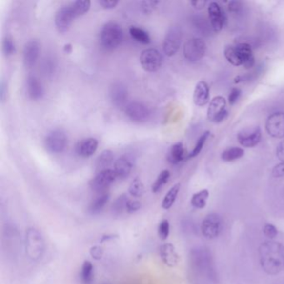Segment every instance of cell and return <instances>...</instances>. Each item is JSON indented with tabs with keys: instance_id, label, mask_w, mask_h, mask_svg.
I'll return each mask as SVG.
<instances>
[{
	"instance_id": "cell-11",
	"label": "cell",
	"mask_w": 284,
	"mask_h": 284,
	"mask_svg": "<svg viewBox=\"0 0 284 284\" xmlns=\"http://www.w3.org/2000/svg\"><path fill=\"white\" fill-rule=\"evenodd\" d=\"M125 114L128 119L134 122H143L150 118L151 111L148 106L142 102L134 101L126 106Z\"/></svg>"
},
{
	"instance_id": "cell-47",
	"label": "cell",
	"mask_w": 284,
	"mask_h": 284,
	"mask_svg": "<svg viewBox=\"0 0 284 284\" xmlns=\"http://www.w3.org/2000/svg\"><path fill=\"white\" fill-rule=\"evenodd\" d=\"M100 6H102V9H113L119 4V1L116 0H100L99 1Z\"/></svg>"
},
{
	"instance_id": "cell-6",
	"label": "cell",
	"mask_w": 284,
	"mask_h": 284,
	"mask_svg": "<svg viewBox=\"0 0 284 284\" xmlns=\"http://www.w3.org/2000/svg\"><path fill=\"white\" fill-rule=\"evenodd\" d=\"M140 61L145 71L154 73L162 67L163 57L156 48H147L140 54Z\"/></svg>"
},
{
	"instance_id": "cell-3",
	"label": "cell",
	"mask_w": 284,
	"mask_h": 284,
	"mask_svg": "<svg viewBox=\"0 0 284 284\" xmlns=\"http://www.w3.org/2000/svg\"><path fill=\"white\" fill-rule=\"evenodd\" d=\"M24 247L29 259L33 261L42 259L45 250V242L42 233L36 227H30L26 230Z\"/></svg>"
},
{
	"instance_id": "cell-49",
	"label": "cell",
	"mask_w": 284,
	"mask_h": 284,
	"mask_svg": "<svg viewBox=\"0 0 284 284\" xmlns=\"http://www.w3.org/2000/svg\"><path fill=\"white\" fill-rule=\"evenodd\" d=\"M227 7H228L229 11L233 12V13H239V12L241 11L242 8H243L242 3L239 1H230L228 3Z\"/></svg>"
},
{
	"instance_id": "cell-22",
	"label": "cell",
	"mask_w": 284,
	"mask_h": 284,
	"mask_svg": "<svg viewBox=\"0 0 284 284\" xmlns=\"http://www.w3.org/2000/svg\"><path fill=\"white\" fill-rule=\"evenodd\" d=\"M209 86L205 81H200L197 83L193 92V102L199 107H203L209 102Z\"/></svg>"
},
{
	"instance_id": "cell-41",
	"label": "cell",
	"mask_w": 284,
	"mask_h": 284,
	"mask_svg": "<svg viewBox=\"0 0 284 284\" xmlns=\"http://www.w3.org/2000/svg\"><path fill=\"white\" fill-rule=\"evenodd\" d=\"M159 1H141L140 2V9L144 15H150L157 9Z\"/></svg>"
},
{
	"instance_id": "cell-40",
	"label": "cell",
	"mask_w": 284,
	"mask_h": 284,
	"mask_svg": "<svg viewBox=\"0 0 284 284\" xmlns=\"http://www.w3.org/2000/svg\"><path fill=\"white\" fill-rule=\"evenodd\" d=\"M170 233V224L169 222L167 219H163L159 225L158 228V234H159V239L162 240H166L169 236Z\"/></svg>"
},
{
	"instance_id": "cell-33",
	"label": "cell",
	"mask_w": 284,
	"mask_h": 284,
	"mask_svg": "<svg viewBox=\"0 0 284 284\" xmlns=\"http://www.w3.org/2000/svg\"><path fill=\"white\" fill-rule=\"evenodd\" d=\"M70 6L74 11L75 17L78 18L85 15L89 11L91 7V2L88 0H83V1L78 0V1L73 2Z\"/></svg>"
},
{
	"instance_id": "cell-10",
	"label": "cell",
	"mask_w": 284,
	"mask_h": 284,
	"mask_svg": "<svg viewBox=\"0 0 284 284\" xmlns=\"http://www.w3.org/2000/svg\"><path fill=\"white\" fill-rule=\"evenodd\" d=\"M227 102L223 96L214 97L207 108V119L213 122H220L227 118Z\"/></svg>"
},
{
	"instance_id": "cell-35",
	"label": "cell",
	"mask_w": 284,
	"mask_h": 284,
	"mask_svg": "<svg viewBox=\"0 0 284 284\" xmlns=\"http://www.w3.org/2000/svg\"><path fill=\"white\" fill-rule=\"evenodd\" d=\"M81 279L83 284H91L94 280V266L91 262L85 261L82 266Z\"/></svg>"
},
{
	"instance_id": "cell-14",
	"label": "cell",
	"mask_w": 284,
	"mask_h": 284,
	"mask_svg": "<svg viewBox=\"0 0 284 284\" xmlns=\"http://www.w3.org/2000/svg\"><path fill=\"white\" fill-rule=\"evenodd\" d=\"M108 93L113 105L117 108H125L128 102V90L127 86L123 82H113Z\"/></svg>"
},
{
	"instance_id": "cell-9",
	"label": "cell",
	"mask_w": 284,
	"mask_h": 284,
	"mask_svg": "<svg viewBox=\"0 0 284 284\" xmlns=\"http://www.w3.org/2000/svg\"><path fill=\"white\" fill-rule=\"evenodd\" d=\"M223 223L221 217L217 213H210L203 221L201 231L203 235L207 239H213L219 237L221 233Z\"/></svg>"
},
{
	"instance_id": "cell-42",
	"label": "cell",
	"mask_w": 284,
	"mask_h": 284,
	"mask_svg": "<svg viewBox=\"0 0 284 284\" xmlns=\"http://www.w3.org/2000/svg\"><path fill=\"white\" fill-rule=\"evenodd\" d=\"M42 68H43V74L47 75V76L53 75L54 74V72H55V69H56L55 60L53 58H46L44 61H43Z\"/></svg>"
},
{
	"instance_id": "cell-1",
	"label": "cell",
	"mask_w": 284,
	"mask_h": 284,
	"mask_svg": "<svg viewBox=\"0 0 284 284\" xmlns=\"http://www.w3.org/2000/svg\"><path fill=\"white\" fill-rule=\"evenodd\" d=\"M259 259L263 269L270 275L284 270V246L278 242L267 241L259 247Z\"/></svg>"
},
{
	"instance_id": "cell-31",
	"label": "cell",
	"mask_w": 284,
	"mask_h": 284,
	"mask_svg": "<svg viewBox=\"0 0 284 284\" xmlns=\"http://www.w3.org/2000/svg\"><path fill=\"white\" fill-rule=\"evenodd\" d=\"M208 197H209V193L207 189L199 191L198 193L193 194L192 199H191V204L195 208L203 209L207 204Z\"/></svg>"
},
{
	"instance_id": "cell-21",
	"label": "cell",
	"mask_w": 284,
	"mask_h": 284,
	"mask_svg": "<svg viewBox=\"0 0 284 284\" xmlns=\"http://www.w3.org/2000/svg\"><path fill=\"white\" fill-rule=\"evenodd\" d=\"M99 147V142L96 139L88 138L78 142L75 147V152L81 158H89L95 154Z\"/></svg>"
},
{
	"instance_id": "cell-26",
	"label": "cell",
	"mask_w": 284,
	"mask_h": 284,
	"mask_svg": "<svg viewBox=\"0 0 284 284\" xmlns=\"http://www.w3.org/2000/svg\"><path fill=\"white\" fill-rule=\"evenodd\" d=\"M114 153L109 149L102 151V153L98 156L95 162V167L98 173L101 171L108 169V167L114 162Z\"/></svg>"
},
{
	"instance_id": "cell-23",
	"label": "cell",
	"mask_w": 284,
	"mask_h": 284,
	"mask_svg": "<svg viewBox=\"0 0 284 284\" xmlns=\"http://www.w3.org/2000/svg\"><path fill=\"white\" fill-rule=\"evenodd\" d=\"M241 58L242 66L246 69H250L255 64V58L253 55V49L250 44L247 43H240L235 46Z\"/></svg>"
},
{
	"instance_id": "cell-20",
	"label": "cell",
	"mask_w": 284,
	"mask_h": 284,
	"mask_svg": "<svg viewBox=\"0 0 284 284\" xmlns=\"http://www.w3.org/2000/svg\"><path fill=\"white\" fill-rule=\"evenodd\" d=\"M27 94L29 99L34 101H38L43 99L44 88L37 76L31 74L27 78Z\"/></svg>"
},
{
	"instance_id": "cell-50",
	"label": "cell",
	"mask_w": 284,
	"mask_h": 284,
	"mask_svg": "<svg viewBox=\"0 0 284 284\" xmlns=\"http://www.w3.org/2000/svg\"><path fill=\"white\" fill-rule=\"evenodd\" d=\"M276 155L281 162H284V140L279 142L278 145L276 149Z\"/></svg>"
},
{
	"instance_id": "cell-5",
	"label": "cell",
	"mask_w": 284,
	"mask_h": 284,
	"mask_svg": "<svg viewBox=\"0 0 284 284\" xmlns=\"http://www.w3.org/2000/svg\"><path fill=\"white\" fill-rule=\"evenodd\" d=\"M183 40V30L179 26L170 27L165 35L162 49L168 57H172L179 51Z\"/></svg>"
},
{
	"instance_id": "cell-38",
	"label": "cell",
	"mask_w": 284,
	"mask_h": 284,
	"mask_svg": "<svg viewBox=\"0 0 284 284\" xmlns=\"http://www.w3.org/2000/svg\"><path fill=\"white\" fill-rule=\"evenodd\" d=\"M128 192L132 196L135 197V198H140L143 195L144 186H143V183L140 178H135L132 181L129 185V188H128Z\"/></svg>"
},
{
	"instance_id": "cell-16",
	"label": "cell",
	"mask_w": 284,
	"mask_h": 284,
	"mask_svg": "<svg viewBox=\"0 0 284 284\" xmlns=\"http://www.w3.org/2000/svg\"><path fill=\"white\" fill-rule=\"evenodd\" d=\"M238 141L245 148H253L261 141L262 131L259 127L247 128L240 131L238 134Z\"/></svg>"
},
{
	"instance_id": "cell-17",
	"label": "cell",
	"mask_w": 284,
	"mask_h": 284,
	"mask_svg": "<svg viewBox=\"0 0 284 284\" xmlns=\"http://www.w3.org/2000/svg\"><path fill=\"white\" fill-rule=\"evenodd\" d=\"M40 43L35 40H29L23 48V63L27 68H32L37 63L40 54Z\"/></svg>"
},
{
	"instance_id": "cell-45",
	"label": "cell",
	"mask_w": 284,
	"mask_h": 284,
	"mask_svg": "<svg viewBox=\"0 0 284 284\" xmlns=\"http://www.w3.org/2000/svg\"><path fill=\"white\" fill-rule=\"evenodd\" d=\"M89 253H90V255L93 259H95V260H100L103 256L104 251H103V248L100 246H94L90 248Z\"/></svg>"
},
{
	"instance_id": "cell-7",
	"label": "cell",
	"mask_w": 284,
	"mask_h": 284,
	"mask_svg": "<svg viewBox=\"0 0 284 284\" xmlns=\"http://www.w3.org/2000/svg\"><path fill=\"white\" fill-rule=\"evenodd\" d=\"M207 45L200 38H192L183 46V55L190 62H198L204 57Z\"/></svg>"
},
{
	"instance_id": "cell-34",
	"label": "cell",
	"mask_w": 284,
	"mask_h": 284,
	"mask_svg": "<svg viewBox=\"0 0 284 284\" xmlns=\"http://www.w3.org/2000/svg\"><path fill=\"white\" fill-rule=\"evenodd\" d=\"M224 56L226 60L233 66H241V58L235 46H227L224 49Z\"/></svg>"
},
{
	"instance_id": "cell-19",
	"label": "cell",
	"mask_w": 284,
	"mask_h": 284,
	"mask_svg": "<svg viewBox=\"0 0 284 284\" xmlns=\"http://www.w3.org/2000/svg\"><path fill=\"white\" fill-rule=\"evenodd\" d=\"M160 258L165 265L169 267H176L179 262V256L175 247L172 243H163L159 247Z\"/></svg>"
},
{
	"instance_id": "cell-12",
	"label": "cell",
	"mask_w": 284,
	"mask_h": 284,
	"mask_svg": "<svg viewBox=\"0 0 284 284\" xmlns=\"http://www.w3.org/2000/svg\"><path fill=\"white\" fill-rule=\"evenodd\" d=\"M117 176L114 169H106L101 171L96 174V176L91 179L89 186L92 190L97 193H102L108 189L112 183L116 180Z\"/></svg>"
},
{
	"instance_id": "cell-2",
	"label": "cell",
	"mask_w": 284,
	"mask_h": 284,
	"mask_svg": "<svg viewBox=\"0 0 284 284\" xmlns=\"http://www.w3.org/2000/svg\"><path fill=\"white\" fill-rule=\"evenodd\" d=\"M191 264L199 273L205 275L207 279L217 283L218 276L214 266L213 256L210 251L206 247H196L190 252Z\"/></svg>"
},
{
	"instance_id": "cell-48",
	"label": "cell",
	"mask_w": 284,
	"mask_h": 284,
	"mask_svg": "<svg viewBox=\"0 0 284 284\" xmlns=\"http://www.w3.org/2000/svg\"><path fill=\"white\" fill-rule=\"evenodd\" d=\"M273 176L275 178H281L284 177V162H281L279 164L276 165L273 168Z\"/></svg>"
},
{
	"instance_id": "cell-30",
	"label": "cell",
	"mask_w": 284,
	"mask_h": 284,
	"mask_svg": "<svg viewBox=\"0 0 284 284\" xmlns=\"http://www.w3.org/2000/svg\"><path fill=\"white\" fill-rule=\"evenodd\" d=\"M180 187H181V184L178 183L169 189L168 193H166L162 203V207L163 209L168 210L174 205L180 190Z\"/></svg>"
},
{
	"instance_id": "cell-32",
	"label": "cell",
	"mask_w": 284,
	"mask_h": 284,
	"mask_svg": "<svg viewBox=\"0 0 284 284\" xmlns=\"http://www.w3.org/2000/svg\"><path fill=\"white\" fill-rule=\"evenodd\" d=\"M243 155H244V150L243 148L233 147V148H227L223 151L221 154V159L225 162H233V161L241 159Z\"/></svg>"
},
{
	"instance_id": "cell-18",
	"label": "cell",
	"mask_w": 284,
	"mask_h": 284,
	"mask_svg": "<svg viewBox=\"0 0 284 284\" xmlns=\"http://www.w3.org/2000/svg\"><path fill=\"white\" fill-rule=\"evenodd\" d=\"M211 26L215 32L221 31L225 23V15L221 7L216 2H211L207 8Z\"/></svg>"
},
{
	"instance_id": "cell-39",
	"label": "cell",
	"mask_w": 284,
	"mask_h": 284,
	"mask_svg": "<svg viewBox=\"0 0 284 284\" xmlns=\"http://www.w3.org/2000/svg\"><path fill=\"white\" fill-rule=\"evenodd\" d=\"M2 50L6 57L11 56L16 53V45L13 38L10 36H6L5 38H3V42H2Z\"/></svg>"
},
{
	"instance_id": "cell-13",
	"label": "cell",
	"mask_w": 284,
	"mask_h": 284,
	"mask_svg": "<svg viewBox=\"0 0 284 284\" xmlns=\"http://www.w3.org/2000/svg\"><path fill=\"white\" fill-rule=\"evenodd\" d=\"M265 128L270 136L275 139L284 138V113L276 112L268 116Z\"/></svg>"
},
{
	"instance_id": "cell-36",
	"label": "cell",
	"mask_w": 284,
	"mask_h": 284,
	"mask_svg": "<svg viewBox=\"0 0 284 284\" xmlns=\"http://www.w3.org/2000/svg\"><path fill=\"white\" fill-rule=\"evenodd\" d=\"M170 178V172L168 170H162L157 178L155 182L152 185V192L158 193L162 189V187L168 182Z\"/></svg>"
},
{
	"instance_id": "cell-4",
	"label": "cell",
	"mask_w": 284,
	"mask_h": 284,
	"mask_svg": "<svg viewBox=\"0 0 284 284\" xmlns=\"http://www.w3.org/2000/svg\"><path fill=\"white\" fill-rule=\"evenodd\" d=\"M123 31L119 23L108 22L102 26L100 34V43L106 51H113L122 43Z\"/></svg>"
},
{
	"instance_id": "cell-52",
	"label": "cell",
	"mask_w": 284,
	"mask_h": 284,
	"mask_svg": "<svg viewBox=\"0 0 284 284\" xmlns=\"http://www.w3.org/2000/svg\"><path fill=\"white\" fill-rule=\"evenodd\" d=\"M6 96H7V84L4 81H2L0 83V99L1 102L5 101Z\"/></svg>"
},
{
	"instance_id": "cell-15",
	"label": "cell",
	"mask_w": 284,
	"mask_h": 284,
	"mask_svg": "<svg viewBox=\"0 0 284 284\" xmlns=\"http://www.w3.org/2000/svg\"><path fill=\"white\" fill-rule=\"evenodd\" d=\"M76 19L74 15V11L72 9L71 6H63L60 8L54 17V23L57 28L58 31L60 33H66L68 31L73 21Z\"/></svg>"
},
{
	"instance_id": "cell-8",
	"label": "cell",
	"mask_w": 284,
	"mask_h": 284,
	"mask_svg": "<svg viewBox=\"0 0 284 284\" xmlns=\"http://www.w3.org/2000/svg\"><path fill=\"white\" fill-rule=\"evenodd\" d=\"M68 139L65 133L61 129L50 132L45 139L46 149L51 154H61L65 150Z\"/></svg>"
},
{
	"instance_id": "cell-25",
	"label": "cell",
	"mask_w": 284,
	"mask_h": 284,
	"mask_svg": "<svg viewBox=\"0 0 284 284\" xmlns=\"http://www.w3.org/2000/svg\"><path fill=\"white\" fill-rule=\"evenodd\" d=\"M188 153L185 149L184 146L182 142H176L175 144L171 147L168 151V162L172 164H179L180 162L188 159Z\"/></svg>"
},
{
	"instance_id": "cell-46",
	"label": "cell",
	"mask_w": 284,
	"mask_h": 284,
	"mask_svg": "<svg viewBox=\"0 0 284 284\" xmlns=\"http://www.w3.org/2000/svg\"><path fill=\"white\" fill-rule=\"evenodd\" d=\"M141 208V203L138 200H131L129 199L127 205V212L128 213H136Z\"/></svg>"
},
{
	"instance_id": "cell-43",
	"label": "cell",
	"mask_w": 284,
	"mask_h": 284,
	"mask_svg": "<svg viewBox=\"0 0 284 284\" xmlns=\"http://www.w3.org/2000/svg\"><path fill=\"white\" fill-rule=\"evenodd\" d=\"M241 89L239 88H233L231 89L230 94L228 95V102L230 105H233L236 103L241 96Z\"/></svg>"
},
{
	"instance_id": "cell-53",
	"label": "cell",
	"mask_w": 284,
	"mask_h": 284,
	"mask_svg": "<svg viewBox=\"0 0 284 284\" xmlns=\"http://www.w3.org/2000/svg\"><path fill=\"white\" fill-rule=\"evenodd\" d=\"M63 51L66 54H71L72 51H73V47H72L71 43H67V44H65L64 47H63Z\"/></svg>"
},
{
	"instance_id": "cell-28",
	"label": "cell",
	"mask_w": 284,
	"mask_h": 284,
	"mask_svg": "<svg viewBox=\"0 0 284 284\" xmlns=\"http://www.w3.org/2000/svg\"><path fill=\"white\" fill-rule=\"evenodd\" d=\"M128 201H129V199L125 193H122L120 196L118 197L111 207V212L113 213V215L120 216L127 211Z\"/></svg>"
},
{
	"instance_id": "cell-44",
	"label": "cell",
	"mask_w": 284,
	"mask_h": 284,
	"mask_svg": "<svg viewBox=\"0 0 284 284\" xmlns=\"http://www.w3.org/2000/svg\"><path fill=\"white\" fill-rule=\"evenodd\" d=\"M264 233L265 236L269 238V239H274L278 235V229L274 225L271 223H267L264 227Z\"/></svg>"
},
{
	"instance_id": "cell-37",
	"label": "cell",
	"mask_w": 284,
	"mask_h": 284,
	"mask_svg": "<svg viewBox=\"0 0 284 284\" xmlns=\"http://www.w3.org/2000/svg\"><path fill=\"white\" fill-rule=\"evenodd\" d=\"M210 135V132L209 131H206L203 134L199 137V140L197 141L196 144L194 146L193 150L191 151L190 153L188 154V159H193L195 157L198 156L201 151H202L203 146H204L205 142L207 141V138Z\"/></svg>"
},
{
	"instance_id": "cell-24",
	"label": "cell",
	"mask_w": 284,
	"mask_h": 284,
	"mask_svg": "<svg viewBox=\"0 0 284 284\" xmlns=\"http://www.w3.org/2000/svg\"><path fill=\"white\" fill-rule=\"evenodd\" d=\"M132 168L133 161L129 157H120L114 162V170L116 174L117 178L119 179H127L130 175Z\"/></svg>"
},
{
	"instance_id": "cell-29",
	"label": "cell",
	"mask_w": 284,
	"mask_h": 284,
	"mask_svg": "<svg viewBox=\"0 0 284 284\" xmlns=\"http://www.w3.org/2000/svg\"><path fill=\"white\" fill-rule=\"evenodd\" d=\"M129 34L135 41L142 44H149L151 43V38L148 32L141 28L131 26L129 28Z\"/></svg>"
},
{
	"instance_id": "cell-51",
	"label": "cell",
	"mask_w": 284,
	"mask_h": 284,
	"mask_svg": "<svg viewBox=\"0 0 284 284\" xmlns=\"http://www.w3.org/2000/svg\"><path fill=\"white\" fill-rule=\"evenodd\" d=\"M191 5L193 6L194 9L197 10H201V9H204L205 6L207 5V1H203V0H196V1H191Z\"/></svg>"
},
{
	"instance_id": "cell-27",
	"label": "cell",
	"mask_w": 284,
	"mask_h": 284,
	"mask_svg": "<svg viewBox=\"0 0 284 284\" xmlns=\"http://www.w3.org/2000/svg\"><path fill=\"white\" fill-rule=\"evenodd\" d=\"M110 195L108 193H102L100 196L97 197L92 201L91 203L88 207V213L92 215H95L100 213L101 211L104 208L106 204L108 203Z\"/></svg>"
}]
</instances>
